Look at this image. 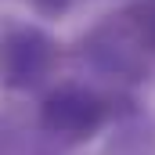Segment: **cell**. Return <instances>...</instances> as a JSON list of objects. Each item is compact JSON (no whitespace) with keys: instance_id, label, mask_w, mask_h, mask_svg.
I'll return each instance as SVG.
<instances>
[{"instance_id":"cell-1","label":"cell","mask_w":155,"mask_h":155,"mask_svg":"<svg viewBox=\"0 0 155 155\" xmlns=\"http://www.w3.org/2000/svg\"><path fill=\"white\" fill-rule=\"evenodd\" d=\"M36 119L58 144H87L116 119V101L87 83H58L43 94Z\"/></svg>"},{"instance_id":"cell-2","label":"cell","mask_w":155,"mask_h":155,"mask_svg":"<svg viewBox=\"0 0 155 155\" xmlns=\"http://www.w3.org/2000/svg\"><path fill=\"white\" fill-rule=\"evenodd\" d=\"M58 65V40L40 25H7L0 33V87L36 90Z\"/></svg>"},{"instance_id":"cell-3","label":"cell","mask_w":155,"mask_h":155,"mask_svg":"<svg viewBox=\"0 0 155 155\" xmlns=\"http://www.w3.org/2000/svg\"><path fill=\"white\" fill-rule=\"evenodd\" d=\"M25 4L36 11L40 18H61V15H65L76 0H25Z\"/></svg>"}]
</instances>
